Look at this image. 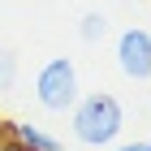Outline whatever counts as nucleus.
Here are the masks:
<instances>
[{
    "mask_svg": "<svg viewBox=\"0 0 151 151\" xmlns=\"http://www.w3.org/2000/svg\"><path fill=\"white\" fill-rule=\"evenodd\" d=\"M0 151H26L22 142L13 138V129H9V121H0Z\"/></svg>",
    "mask_w": 151,
    "mask_h": 151,
    "instance_id": "0eeeda50",
    "label": "nucleus"
},
{
    "mask_svg": "<svg viewBox=\"0 0 151 151\" xmlns=\"http://www.w3.org/2000/svg\"><path fill=\"white\" fill-rule=\"evenodd\" d=\"M116 151H151V142H121Z\"/></svg>",
    "mask_w": 151,
    "mask_h": 151,
    "instance_id": "6e6552de",
    "label": "nucleus"
},
{
    "mask_svg": "<svg viewBox=\"0 0 151 151\" xmlns=\"http://www.w3.org/2000/svg\"><path fill=\"white\" fill-rule=\"evenodd\" d=\"M73 116V138L86 142V147H108L116 142L121 125H125V112L108 91H91V95H78V104L69 108Z\"/></svg>",
    "mask_w": 151,
    "mask_h": 151,
    "instance_id": "f257e3e1",
    "label": "nucleus"
},
{
    "mask_svg": "<svg viewBox=\"0 0 151 151\" xmlns=\"http://www.w3.org/2000/svg\"><path fill=\"white\" fill-rule=\"evenodd\" d=\"M116 69L125 78H134V82L151 78V35L147 30L129 26V30L116 35Z\"/></svg>",
    "mask_w": 151,
    "mask_h": 151,
    "instance_id": "7ed1b4c3",
    "label": "nucleus"
},
{
    "mask_svg": "<svg viewBox=\"0 0 151 151\" xmlns=\"http://www.w3.org/2000/svg\"><path fill=\"white\" fill-rule=\"evenodd\" d=\"M78 95H82V86H78V65H73L69 56H52L39 69V78H35V99L47 108V112H69L73 104H78Z\"/></svg>",
    "mask_w": 151,
    "mask_h": 151,
    "instance_id": "f03ea898",
    "label": "nucleus"
},
{
    "mask_svg": "<svg viewBox=\"0 0 151 151\" xmlns=\"http://www.w3.org/2000/svg\"><path fill=\"white\" fill-rule=\"evenodd\" d=\"M78 35H82V43H99V39L108 35V17L104 13H86L78 22Z\"/></svg>",
    "mask_w": 151,
    "mask_h": 151,
    "instance_id": "39448f33",
    "label": "nucleus"
},
{
    "mask_svg": "<svg viewBox=\"0 0 151 151\" xmlns=\"http://www.w3.org/2000/svg\"><path fill=\"white\" fill-rule=\"evenodd\" d=\"M9 129H13V138L22 142L26 151H60V142L52 134H43L39 125H30V121H9Z\"/></svg>",
    "mask_w": 151,
    "mask_h": 151,
    "instance_id": "20e7f679",
    "label": "nucleus"
},
{
    "mask_svg": "<svg viewBox=\"0 0 151 151\" xmlns=\"http://www.w3.org/2000/svg\"><path fill=\"white\" fill-rule=\"evenodd\" d=\"M13 73H17V60H13L9 52H0V91L13 86Z\"/></svg>",
    "mask_w": 151,
    "mask_h": 151,
    "instance_id": "423d86ee",
    "label": "nucleus"
}]
</instances>
